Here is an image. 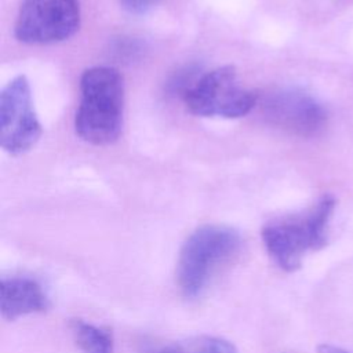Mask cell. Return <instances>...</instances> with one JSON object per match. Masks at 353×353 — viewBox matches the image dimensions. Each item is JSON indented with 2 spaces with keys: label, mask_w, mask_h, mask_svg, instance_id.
Segmentation results:
<instances>
[{
  "label": "cell",
  "mask_w": 353,
  "mask_h": 353,
  "mask_svg": "<svg viewBox=\"0 0 353 353\" xmlns=\"http://www.w3.org/2000/svg\"><path fill=\"white\" fill-rule=\"evenodd\" d=\"M81 101L74 116L76 134L92 145L117 141L123 128L124 83L117 69L94 66L81 74Z\"/></svg>",
  "instance_id": "obj_1"
},
{
  "label": "cell",
  "mask_w": 353,
  "mask_h": 353,
  "mask_svg": "<svg viewBox=\"0 0 353 353\" xmlns=\"http://www.w3.org/2000/svg\"><path fill=\"white\" fill-rule=\"evenodd\" d=\"M335 203L331 194H324L309 208L274 218L262 226L263 245L280 269L295 272L306 252L327 244V229Z\"/></svg>",
  "instance_id": "obj_2"
},
{
  "label": "cell",
  "mask_w": 353,
  "mask_h": 353,
  "mask_svg": "<svg viewBox=\"0 0 353 353\" xmlns=\"http://www.w3.org/2000/svg\"><path fill=\"white\" fill-rule=\"evenodd\" d=\"M240 234L225 225H204L197 228L182 244L176 280L186 298L201 294L212 273L240 247Z\"/></svg>",
  "instance_id": "obj_3"
},
{
  "label": "cell",
  "mask_w": 353,
  "mask_h": 353,
  "mask_svg": "<svg viewBox=\"0 0 353 353\" xmlns=\"http://www.w3.org/2000/svg\"><path fill=\"white\" fill-rule=\"evenodd\" d=\"M258 95L245 88L233 66H219L203 74L186 92L190 113L203 117L237 119L251 112Z\"/></svg>",
  "instance_id": "obj_4"
},
{
  "label": "cell",
  "mask_w": 353,
  "mask_h": 353,
  "mask_svg": "<svg viewBox=\"0 0 353 353\" xmlns=\"http://www.w3.org/2000/svg\"><path fill=\"white\" fill-rule=\"evenodd\" d=\"M79 26V0H22L15 37L25 44H54L72 37Z\"/></svg>",
  "instance_id": "obj_5"
},
{
  "label": "cell",
  "mask_w": 353,
  "mask_h": 353,
  "mask_svg": "<svg viewBox=\"0 0 353 353\" xmlns=\"http://www.w3.org/2000/svg\"><path fill=\"white\" fill-rule=\"evenodd\" d=\"M41 137L29 81L25 76L12 79L0 95V145L11 156L29 152Z\"/></svg>",
  "instance_id": "obj_6"
},
{
  "label": "cell",
  "mask_w": 353,
  "mask_h": 353,
  "mask_svg": "<svg viewBox=\"0 0 353 353\" xmlns=\"http://www.w3.org/2000/svg\"><path fill=\"white\" fill-rule=\"evenodd\" d=\"M263 110L274 125L301 137L319 134L327 123L324 108L314 98L298 90L270 92Z\"/></svg>",
  "instance_id": "obj_7"
},
{
  "label": "cell",
  "mask_w": 353,
  "mask_h": 353,
  "mask_svg": "<svg viewBox=\"0 0 353 353\" xmlns=\"http://www.w3.org/2000/svg\"><path fill=\"white\" fill-rule=\"evenodd\" d=\"M50 307L41 284L28 276L3 277L0 281V310L7 320L40 313Z\"/></svg>",
  "instance_id": "obj_8"
},
{
  "label": "cell",
  "mask_w": 353,
  "mask_h": 353,
  "mask_svg": "<svg viewBox=\"0 0 353 353\" xmlns=\"http://www.w3.org/2000/svg\"><path fill=\"white\" fill-rule=\"evenodd\" d=\"M148 353H237V349L223 338L200 335L152 347Z\"/></svg>",
  "instance_id": "obj_9"
},
{
  "label": "cell",
  "mask_w": 353,
  "mask_h": 353,
  "mask_svg": "<svg viewBox=\"0 0 353 353\" xmlns=\"http://www.w3.org/2000/svg\"><path fill=\"white\" fill-rule=\"evenodd\" d=\"M70 328L83 353H113V336L109 330L80 319L72 320Z\"/></svg>",
  "instance_id": "obj_10"
},
{
  "label": "cell",
  "mask_w": 353,
  "mask_h": 353,
  "mask_svg": "<svg viewBox=\"0 0 353 353\" xmlns=\"http://www.w3.org/2000/svg\"><path fill=\"white\" fill-rule=\"evenodd\" d=\"M123 8L132 14H143L153 8L160 0H119Z\"/></svg>",
  "instance_id": "obj_11"
},
{
  "label": "cell",
  "mask_w": 353,
  "mask_h": 353,
  "mask_svg": "<svg viewBox=\"0 0 353 353\" xmlns=\"http://www.w3.org/2000/svg\"><path fill=\"white\" fill-rule=\"evenodd\" d=\"M317 353H353L349 350H345L342 347L334 346V345H328V343H323L317 346Z\"/></svg>",
  "instance_id": "obj_12"
}]
</instances>
